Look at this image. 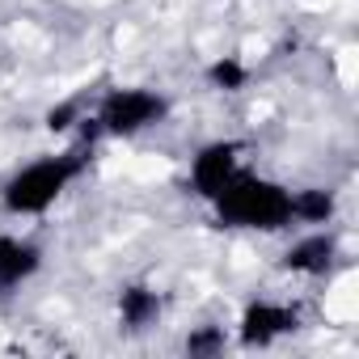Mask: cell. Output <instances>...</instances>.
<instances>
[{"instance_id":"1","label":"cell","mask_w":359,"mask_h":359,"mask_svg":"<svg viewBox=\"0 0 359 359\" xmlns=\"http://www.w3.org/2000/svg\"><path fill=\"white\" fill-rule=\"evenodd\" d=\"M93 131H85V140L81 144H72V148H64V152H47V156H34V161H26L22 169H13L5 182H0V208H5L9 216H18V220H39V216H47L68 191H72V182L89 169V152H93Z\"/></svg>"},{"instance_id":"2","label":"cell","mask_w":359,"mask_h":359,"mask_svg":"<svg viewBox=\"0 0 359 359\" xmlns=\"http://www.w3.org/2000/svg\"><path fill=\"white\" fill-rule=\"evenodd\" d=\"M208 208L220 220V229H237V233H283L296 224L292 187L275 182L266 173H254V169H241Z\"/></svg>"},{"instance_id":"3","label":"cell","mask_w":359,"mask_h":359,"mask_svg":"<svg viewBox=\"0 0 359 359\" xmlns=\"http://www.w3.org/2000/svg\"><path fill=\"white\" fill-rule=\"evenodd\" d=\"M169 118V97L148 85H114L97 97L93 114L85 118L93 135L106 140H135Z\"/></svg>"},{"instance_id":"4","label":"cell","mask_w":359,"mask_h":359,"mask_svg":"<svg viewBox=\"0 0 359 359\" xmlns=\"http://www.w3.org/2000/svg\"><path fill=\"white\" fill-rule=\"evenodd\" d=\"M245 152H250L245 140H233V135L208 140V144L191 156V173H187V187L195 191V199L212 203V199L233 182V177L245 169Z\"/></svg>"},{"instance_id":"5","label":"cell","mask_w":359,"mask_h":359,"mask_svg":"<svg viewBox=\"0 0 359 359\" xmlns=\"http://www.w3.org/2000/svg\"><path fill=\"white\" fill-rule=\"evenodd\" d=\"M304 325V317H300V309L296 304H287V300H250L245 309H241V317H237V342L245 346V351H262V346H275L279 338H287V334H296Z\"/></svg>"},{"instance_id":"6","label":"cell","mask_w":359,"mask_h":359,"mask_svg":"<svg viewBox=\"0 0 359 359\" xmlns=\"http://www.w3.org/2000/svg\"><path fill=\"white\" fill-rule=\"evenodd\" d=\"M338 258H342L338 233H334L330 224H321V229L300 233V237L283 250L279 262H283V271L296 275V279H330L334 266H338Z\"/></svg>"},{"instance_id":"7","label":"cell","mask_w":359,"mask_h":359,"mask_svg":"<svg viewBox=\"0 0 359 359\" xmlns=\"http://www.w3.org/2000/svg\"><path fill=\"white\" fill-rule=\"evenodd\" d=\"M43 271V245L18 233H0V292H18Z\"/></svg>"},{"instance_id":"8","label":"cell","mask_w":359,"mask_h":359,"mask_svg":"<svg viewBox=\"0 0 359 359\" xmlns=\"http://www.w3.org/2000/svg\"><path fill=\"white\" fill-rule=\"evenodd\" d=\"M161 313H165V300H161L156 287H148V283H127V287L118 292V321H123L131 334L152 330V325L161 321Z\"/></svg>"},{"instance_id":"9","label":"cell","mask_w":359,"mask_h":359,"mask_svg":"<svg viewBox=\"0 0 359 359\" xmlns=\"http://www.w3.org/2000/svg\"><path fill=\"white\" fill-rule=\"evenodd\" d=\"M334 216H338L334 191H321V187H300V191H292V220H296V224L321 229V224H334Z\"/></svg>"},{"instance_id":"10","label":"cell","mask_w":359,"mask_h":359,"mask_svg":"<svg viewBox=\"0 0 359 359\" xmlns=\"http://www.w3.org/2000/svg\"><path fill=\"white\" fill-rule=\"evenodd\" d=\"M245 81H250V64L237 55H220L208 64V85L220 93H237V89H245Z\"/></svg>"},{"instance_id":"11","label":"cell","mask_w":359,"mask_h":359,"mask_svg":"<svg viewBox=\"0 0 359 359\" xmlns=\"http://www.w3.org/2000/svg\"><path fill=\"white\" fill-rule=\"evenodd\" d=\"M187 351H191V355H220V351H224V330H220V325H199V330H191Z\"/></svg>"},{"instance_id":"12","label":"cell","mask_w":359,"mask_h":359,"mask_svg":"<svg viewBox=\"0 0 359 359\" xmlns=\"http://www.w3.org/2000/svg\"><path fill=\"white\" fill-rule=\"evenodd\" d=\"M76 118L85 123V102H81V97H72V102L55 106V110L47 114V127H51V131H68V127H72Z\"/></svg>"}]
</instances>
